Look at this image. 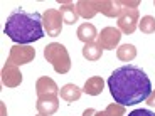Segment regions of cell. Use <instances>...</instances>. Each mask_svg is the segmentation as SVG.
I'll use <instances>...</instances> for the list:
<instances>
[{"label": "cell", "mask_w": 155, "mask_h": 116, "mask_svg": "<svg viewBox=\"0 0 155 116\" xmlns=\"http://www.w3.org/2000/svg\"><path fill=\"white\" fill-rule=\"evenodd\" d=\"M108 88L115 103L123 106L143 103L153 91L147 72L132 64L116 67L108 77Z\"/></svg>", "instance_id": "obj_1"}, {"label": "cell", "mask_w": 155, "mask_h": 116, "mask_svg": "<svg viewBox=\"0 0 155 116\" xmlns=\"http://www.w3.org/2000/svg\"><path fill=\"white\" fill-rule=\"evenodd\" d=\"M4 32L15 44L29 46L31 42L41 40L44 37L42 15L39 12H27L19 7L8 15Z\"/></svg>", "instance_id": "obj_2"}, {"label": "cell", "mask_w": 155, "mask_h": 116, "mask_svg": "<svg viewBox=\"0 0 155 116\" xmlns=\"http://www.w3.org/2000/svg\"><path fill=\"white\" fill-rule=\"evenodd\" d=\"M44 57L52 64L58 74H66L71 69V57L68 49L59 42H51L44 47Z\"/></svg>", "instance_id": "obj_3"}, {"label": "cell", "mask_w": 155, "mask_h": 116, "mask_svg": "<svg viewBox=\"0 0 155 116\" xmlns=\"http://www.w3.org/2000/svg\"><path fill=\"white\" fill-rule=\"evenodd\" d=\"M42 24H44V31L47 32V35L58 37L62 31V24H64L59 8H47L42 14Z\"/></svg>", "instance_id": "obj_4"}, {"label": "cell", "mask_w": 155, "mask_h": 116, "mask_svg": "<svg viewBox=\"0 0 155 116\" xmlns=\"http://www.w3.org/2000/svg\"><path fill=\"white\" fill-rule=\"evenodd\" d=\"M35 57V49L32 46H22V44H14L10 47V54H8V62L15 64V66H24L32 62Z\"/></svg>", "instance_id": "obj_5"}, {"label": "cell", "mask_w": 155, "mask_h": 116, "mask_svg": "<svg viewBox=\"0 0 155 116\" xmlns=\"http://www.w3.org/2000/svg\"><path fill=\"white\" fill-rule=\"evenodd\" d=\"M138 10L137 8H123L118 17V29L121 34H133L138 27Z\"/></svg>", "instance_id": "obj_6"}, {"label": "cell", "mask_w": 155, "mask_h": 116, "mask_svg": "<svg viewBox=\"0 0 155 116\" xmlns=\"http://www.w3.org/2000/svg\"><path fill=\"white\" fill-rule=\"evenodd\" d=\"M120 39H121L120 29H116V27H105L100 34H98V46H100L101 49L111 50V49H115V47L120 44Z\"/></svg>", "instance_id": "obj_7"}, {"label": "cell", "mask_w": 155, "mask_h": 116, "mask_svg": "<svg viewBox=\"0 0 155 116\" xmlns=\"http://www.w3.org/2000/svg\"><path fill=\"white\" fill-rule=\"evenodd\" d=\"M22 82V72L19 71V66L12 64V62H5L2 67V84L7 88H17Z\"/></svg>", "instance_id": "obj_8"}, {"label": "cell", "mask_w": 155, "mask_h": 116, "mask_svg": "<svg viewBox=\"0 0 155 116\" xmlns=\"http://www.w3.org/2000/svg\"><path fill=\"white\" fill-rule=\"evenodd\" d=\"M35 108H37L39 114H42V116L54 114L59 108V98L58 96H41V98H37Z\"/></svg>", "instance_id": "obj_9"}, {"label": "cell", "mask_w": 155, "mask_h": 116, "mask_svg": "<svg viewBox=\"0 0 155 116\" xmlns=\"http://www.w3.org/2000/svg\"><path fill=\"white\" fill-rule=\"evenodd\" d=\"M35 93L37 96H58L59 94V88L56 84L54 79H51L47 76H42L39 77L37 82H35Z\"/></svg>", "instance_id": "obj_10"}, {"label": "cell", "mask_w": 155, "mask_h": 116, "mask_svg": "<svg viewBox=\"0 0 155 116\" xmlns=\"http://www.w3.org/2000/svg\"><path fill=\"white\" fill-rule=\"evenodd\" d=\"M76 10L79 17H84V19H91L100 12V2H94V0H79L76 4Z\"/></svg>", "instance_id": "obj_11"}, {"label": "cell", "mask_w": 155, "mask_h": 116, "mask_svg": "<svg viewBox=\"0 0 155 116\" xmlns=\"http://www.w3.org/2000/svg\"><path fill=\"white\" fill-rule=\"evenodd\" d=\"M59 5H61L59 12H61L64 24H68V25H73V24H76L78 19H79V15H78V10H76V5H74L73 2H59Z\"/></svg>", "instance_id": "obj_12"}, {"label": "cell", "mask_w": 155, "mask_h": 116, "mask_svg": "<svg viewBox=\"0 0 155 116\" xmlns=\"http://www.w3.org/2000/svg\"><path fill=\"white\" fill-rule=\"evenodd\" d=\"M78 39L84 44H89V42H94V39H98V31L93 24H81L78 27V32H76Z\"/></svg>", "instance_id": "obj_13"}, {"label": "cell", "mask_w": 155, "mask_h": 116, "mask_svg": "<svg viewBox=\"0 0 155 116\" xmlns=\"http://www.w3.org/2000/svg\"><path fill=\"white\" fill-rule=\"evenodd\" d=\"M103 88H105V81H103V77H101V76H93V77H89L88 81L84 82L83 91H84L86 94H89V96H98V94H101Z\"/></svg>", "instance_id": "obj_14"}, {"label": "cell", "mask_w": 155, "mask_h": 116, "mask_svg": "<svg viewBox=\"0 0 155 116\" xmlns=\"http://www.w3.org/2000/svg\"><path fill=\"white\" fill-rule=\"evenodd\" d=\"M123 7L120 5V0L118 2H113V0H101L100 2V12L105 14L106 17H120Z\"/></svg>", "instance_id": "obj_15"}, {"label": "cell", "mask_w": 155, "mask_h": 116, "mask_svg": "<svg viewBox=\"0 0 155 116\" xmlns=\"http://www.w3.org/2000/svg\"><path fill=\"white\" fill-rule=\"evenodd\" d=\"M59 94H61V98L64 101H68V103H73V101H78L79 98H81V89L78 88L76 84H64L61 89H59Z\"/></svg>", "instance_id": "obj_16"}, {"label": "cell", "mask_w": 155, "mask_h": 116, "mask_svg": "<svg viewBox=\"0 0 155 116\" xmlns=\"http://www.w3.org/2000/svg\"><path fill=\"white\" fill-rule=\"evenodd\" d=\"M116 57L123 62H132L137 57V47L133 44H123L116 49Z\"/></svg>", "instance_id": "obj_17"}, {"label": "cell", "mask_w": 155, "mask_h": 116, "mask_svg": "<svg viewBox=\"0 0 155 116\" xmlns=\"http://www.w3.org/2000/svg\"><path fill=\"white\" fill-rule=\"evenodd\" d=\"M101 56H103V49L98 46V42L84 44V47H83V57L84 59H88V61H100Z\"/></svg>", "instance_id": "obj_18"}, {"label": "cell", "mask_w": 155, "mask_h": 116, "mask_svg": "<svg viewBox=\"0 0 155 116\" xmlns=\"http://www.w3.org/2000/svg\"><path fill=\"white\" fill-rule=\"evenodd\" d=\"M138 29L143 32V34H153L155 32V19L152 15L142 17V20L138 22Z\"/></svg>", "instance_id": "obj_19"}, {"label": "cell", "mask_w": 155, "mask_h": 116, "mask_svg": "<svg viewBox=\"0 0 155 116\" xmlns=\"http://www.w3.org/2000/svg\"><path fill=\"white\" fill-rule=\"evenodd\" d=\"M105 114L106 116H125V106L118 105V103H111V105L106 106Z\"/></svg>", "instance_id": "obj_20"}, {"label": "cell", "mask_w": 155, "mask_h": 116, "mask_svg": "<svg viewBox=\"0 0 155 116\" xmlns=\"http://www.w3.org/2000/svg\"><path fill=\"white\" fill-rule=\"evenodd\" d=\"M128 116H155V113L150 111V109L140 108V109H133L132 113H128Z\"/></svg>", "instance_id": "obj_21"}, {"label": "cell", "mask_w": 155, "mask_h": 116, "mask_svg": "<svg viewBox=\"0 0 155 116\" xmlns=\"http://www.w3.org/2000/svg\"><path fill=\"white\" fill-rule=\"evenodd\" d=\"M147 105L148 106H155V89L152 91V94L147 98Z\"/></svg>", "instance_id": "obj_22"}, {"label": "cell", "mask_w": 155, "mask_h": 116, "mask_svg": "<svg viewBox=\"0 0 155 116\" xmlns=\"http://www.w3.org/2000/svg\"><path fill=\"white\" fill-rule=\"evenodd\" d=\"M94 113H96V109H93V108H88V109H84V113H83V116H94Z\"/></svg>", "instance_id": "obj_23"}, {"label": "cell", "mask_w": 155, "mask_h": 116, "mask_svg": "<svg viewBox=\"0 0 155 116\" xmlns=\"http://www.w3.org/2000/svg\"><path fill=\"white\" fill-rule=\"evenodd\" d=\"M94 116H106V114H105V111H96V113H94Z\"/></svg>", "instance_id": "obj_24"}, {"label": "cell", "mask_w": 155, "mask_h": 116, "mask_svg": "<svg viewBox=\"0 0 155 116\" xmlns=\"http://www.w3.org/2000/svg\"><path fill=\"white\" fill-rule=\"evenodd\" d=\"M37 116H42V114H37Z\"/></svg>", "instance_id": "obj_25"}, {"label": "cell", "mask_w": 155, "mask_h": 116, "mask_svg": "<svg viewBox=\"0 0 155 116\" xmlns=\"http://www.w3.org/2000/svg\"><path fill=\"white\" fill-rule=\"evenodd\" d=\"M153 5H155V2H153Z\"/></svg>", "instance_id": "obj_26"}]
</instances>
